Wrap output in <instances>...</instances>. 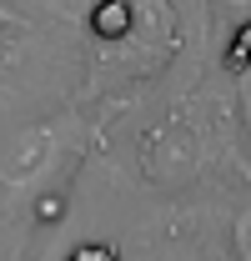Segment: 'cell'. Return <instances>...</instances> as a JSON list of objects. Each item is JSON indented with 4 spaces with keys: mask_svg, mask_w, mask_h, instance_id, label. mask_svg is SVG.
I'll return each mask as SVG.
<instances>
[{
    "mask_svg": "<svg viewBox=\"0 0 251 261\" xmlns=\"http://www.w3.org/2000/svg\"><path fill=\"white\" fill-rule=\"evenodd\" d=\"M70 261H111V251H106V246H81Z\"/></svg>",
    "mask_w": 251,
    "mask_h": 261,
    "instance_id": "obj_4",
    "label": "cell"
},
{
    "mask_svg": "<svg viewBox=\"0 0 251 261\" xmlns=\"http://www.w3.org/2000/svg\"><path fill=\"white\" fill-rule=\"evenodd\" d=\"M131 25V10L126 5H106V10H95V31L101 35H121Z\"/></svg>",
    "mask_w": 251,
    "mask_h": 261,
    "instance_id": "obj_1",
    "label": "cell"
},
{
    "mask_svg": "<svg viewBox=\"0 0 251 261\" xmlns=\"http://www.w3.org/2000/svg\"><path fill=\"white\" fill-rule=\"evenodd\" d=\"M236 256L241 261H251V206L236 216Z\"/></svg>",
    "mask_w": 251,
    "mask_h": 261,
    "instance_id": "obj_2",
    "label": "cell"
},
{
    "mask_svg": "<svg viewBox=\"0 0 251 261\" xmlns=\"http://www.w3.org/2000/svg\"><path fill=\"white\" fill-rule=\"evenodd\" d=\"M231 61H251V25L236 35V50H231Z\"/></svg>",
    "mask_w": 251,
    "mask_h": 261,
    "instance_id": "obj_3",
    "label": "cell"
}]
</instances>
